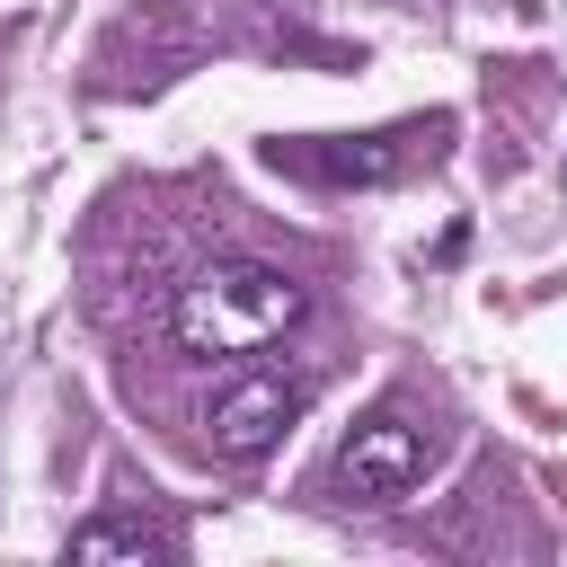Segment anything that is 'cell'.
<instances>
[{"mask_svg":"<svg viewBox=\"0 0 567 567\" xmlns=\"http://www.w3.org/2000/svg\"><path fill=\"white\" fill-rule=\"evenodd\" d=\"M425 470H434V434H425V416H408V408H372V416L337 443V496H346V505H390V496H408Z\"/></svg>","mask_w":567,"mask_h":567,"instance_id":"obj_2","label":"cell"},{"mask_svg":"<svg viewBox=\"0 0 567 567\" xmlns=\"http://www.w3.org/2000/svg\"><path fill=\"white\" fill-rule=\"evenodd\" d=\"M443 124H399V133H363V142H275L284 177H319V186H390L416 159H434Z\"/></svg>","mask_w":567,"mask_h":567,"instance_id":"obj_4","label":"cell"},{"mask_svg":"<svg viewBox=\"0 0 567 567\" xmlns=\"http://www.w3.org/2000/svg\"><path fill=\"white\" fill-rule=\"evenodd\" d=\"M301 310H310V292H301V275H284V266H266V257H213V266H195L177 292H168V337H177V354H221V363H239V354H266V346H284L292 328H301Z\"/></svg>","mask_w":567,"mask_h":567,"instance_id":"obj_1","label":"cell"},{"mask_svg":"<svg viewBox=\"0 0 567 567\" xmlns=\"http://www.w3.org/2000/svg\"><path fill=\"white\" fill-rule=\"evenodd\" d=\"M71 558L89 567V558H168V532H151V523H133V514H97V523H80L71 532Z\"/></svg>","mask_w":567,"mask_h":567,"instance_id":"obj_5","label":"cell"},{"mask_svg":"<svg viewBox=\"0 0 567 567\" xmlns=\"http://www.w3.org/2000/svg\"><path fill=\"white\" fill-rule=\"evenodd\" d=\"M301 399H310V381L301 372H239V381H221L213 390V408H204V443L221 452V461H266L275 443H284V425L301 416Z\"/></svg>","mask_w":567,"mask_h":567,"instance_id":"obj_3","label":"cell"}]
</instances>
